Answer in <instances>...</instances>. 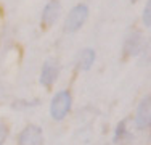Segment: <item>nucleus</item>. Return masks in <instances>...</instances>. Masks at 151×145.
I'll return each instance as SVG.
<instances>
[{
  "mask_svg": "<svg viewBox=\"0 0 151 145\" xmlns=\"http://www.w3.org/2000/svg\"><path fill=\"white\" fill-rule=\"evenodd\" d=\"M71 110H73V92L69 89H60L58 92L53 94L48 105V113L53 121H64L69 116Z\"/></svg>",
  "mask_w": 151,
  "mask_h": 145,
  "instance_id": "obj_1",
  "label": "nucleus"
},
{
  "mask_svg": "<svg viewBox=\"0 0 151 145\" xmlns=\"http://www.w3.org/2000/svg\"><path fill=\"white\" fill-rule=\"evenodd\" d=\"M130 137V132H129V119H121L119 123L114 128V136H113V142L117 145L125 144V140Z\"/></svg>",
  "mask_w": 151,
  "mask_h": 145,
  "instance_id": "obj_9",
  "label": "nucleus"
},
{
  "mask_svg": "<svg viewBox=\"0 0 151 145\" xmlns=\"http://www.w3.org/2000/svg\"><path fill=\"white\" fill-rule=\"evenodd\" d=\"M60 78V63L55 58H47L40 68V74H39V82L45 89H52L55 82Z\"/></svg>",
  "mask_w": 151,
  "mask_h": 145,
  "instance_id": "obj_5",
  "label": "nucleus"
},
{
  "mask_svg": "<svg viewBox=\"0 0 151 145\" xmlns=\"http://www.w3.org/2000/svg\"><path fill=\"white\" fill-rule=\"evenodd\" d=\"M95 60H96V52L90 47L87 49H82L81 52L77 53L76 57V68L79 71H88L92 70V66L95 65Z\"/></svg>",
  "mask_w": 151,
  "mask_h": 145,
  "instance_id": "obj_8",
  "label": "nucleus"
},
{
  "mask_svg": "<svg viewBox=\"0 0 151 145\" xmlns=\"http://www.w3.org/2000/svg\"><path fill=\"white\" fill-rule=\"evenodd\" d=\"M45 137L44 130L37 124H27L19 130L16 137V145H44Z\"/></svg>",
  "mask_w": 151,
  "mask_h": 145,
  "instance_id": "obj_4",
  "label": "nucleus"
},
{
  "mask_svg": "<svg viewBox=\"0 0 151 145\" xmlns=\"http://www.w3.org/2000/svg\"><path fill=\"white\" fill-rule=\"evenodd\" d=\"M10 136V126L3 118H0V145H5Z\"/></svg>",
  "mask_w": 151,
  "mask_h": 145,
  "instance_id": "obj_12",
  "label": "nucleus"
},
{
  "mask_svg": "<svg viewBox=\"0 0 151 145\" xmlns=\"http://www.w3.org/2000/svg\"><path fill=\"white\" fill-rule=\"evenodd\" d=\"M138 57H140V65H150L151 63V37H148L145 41Z\"/></svg>",
  "mask_w": 151,
  "mask_h": 145,
  "instance_id": "obj_10",
  "label": "nucleus"
},
{
  "mask_svg": "<svg viewBox=\"0 0 151 145\" xmlns=\"http://www.w3.org/2000/svg\"><path fill=\"white\" fill-rule=\"evenodd\" d=\"M88 5L87 3H77V5H74L73 8L68 12L66 18H64V32H68V34H74V32L81 31L82 26H84L85 23H87L88 20Z\"/></svg>",
  "mask_w": 151,
  "mask_h": 145,
  "instance_id": "obj_2",
  "label": "nucleus"
},
{
  "mask_svg": "<svg viewBox=\"0 0 151 145\" xmlns=\"http://www.w3.org/2000/svg\"><path fill=\"white\" fill-rule=\"evenodd\" d=\"M142 23L145 28L151 29V0H146L145 7H143L142 12Z\"/></svg>",
  "mask_w": 151,
  "mask_h": 145,
  "instance_id": "obj_11",
  "label": "nucleus"
},
{
  "mask_svg": "<svg viewBox=\"0 0 151 145\" xmlns=\"http://www.w3.org/2000/svg\"><path fill=\"white\" fill-rule=\"evenodd\" d=\"M130 2H132V3H137V2H138V0H130Z\"/></svg>",
  "mask_w": 151,
  "mask_h": 145,
  "instance_id": "obj_13",
  "label": "nucleus"
},
{
  "mask_svg": "<svg viewBox=\"0 0 151 145\" xmlns=\"http://www.w3.org/2000/svg\"><path fill=\"white\" fill-rule=\"evenodd\" d=\"M134 126L138 130L151 129V95H145L138 102L134 113Z\"/></svg>",
  "mask_w": 151,
  "mask_h": 145,
  "instance_id": "obj_3",
  "label": "nucleus"
},
{
  "mask_svg": "<svg viewBox=\"0 0 151 145\" xmlns=\"http://www.w3.org/2000/svg\"><path fill=\"white\" fill-rule=\"evenodd\" d=\"M60 12H61V3L60 0H48L45 3L44 10H42V14H40V24L44 29H48L52 28L53 24L56 23L60 16Z\"/></svg>",
  "mask_w": 151,
  "mask_h": 145,
  "instance_id": "obj_7",
  "label": "nucleus"
},
{
  "mask_svg": "<svg viewBox=\"0 0 151 145\" xmlns=\"http://www.w3.org/2000/svg\"><path fill=\"white\" fill-rule=\"evenodd\" d=\"M143 44H145V39H143L142 31H138V29L130 31L124 41V45H122V55H124V58L138 57L140 52H142Z\"/></svg>",
  "mask_w": 151,
  "mask_h": 145,
  "instance_id": "obj_6",
  "label": "nucleus"
}]
</instances>
